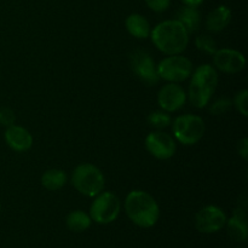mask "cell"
Instances as JSON below:
<instances>
[{"instance_id":"obj_18","label":"cell","mask_w":248,"mask_h":248,"mask_svg":"<svg viewBox=\"0 0 248 248\" xmlns=\"http://www.w3.org/2000/svg\"><path fill=\"white\" fill-rule=\"evenodd\" d=\"M65 183H67V174L62 170H48L41 177V186L50 191L60 190L65 186Z\"/></svg>"},{"instance_id":"obj_15","label":"cell","mask_w":248,"mask_h":248,"mask_svg":"<svg viewBox=\"0 0 248 248\" xmlns=\"http://www.w3.org/2000/svg\"><path fill=\"white\" fill-rule=\"evenodd\" d=\"M230 21H232V10L225 5H220L210 12L206 19V27L211 33H219L227 28Z\"/></svg>"},{"instance_id":"obj_5","label":"cell","mask_w":248,"mask_h":248,"mask_svg":"<svg viewBox=\"0 0 248 248\" xmlns=\"http://www.w3.org/2000/svg\"><path fill=\"white\" fill-rule=\"evenodd\" d=\"M172 132L174 138L183 145H194L203 137L205 123L199 115L186 114L174 119Z\"/></svg>"},{"instance_id":"obj_8","label":"cell","mask_w":248,"mask_h":248,"mask_svg":"<svg viewBox=\"0 0 248 248\" xmlns=\"http://www.w3.org/2000/svg\"><path fill=\"white\" fill-rule=\"evenodd\" d=\"M130 64L133 73L148 86H154L160 78L156 72V64L152 56L144 50H135L130 55Z\"/></svg>"},{"instance_id":"obj_13","label":"cell","mask_w":248,"mask_h":248,"mask_svg":"<svg viewBox=\"0 0 248 248\" xmlns=\"http://www.w3.org/2000/svg\"><path fill=\"white\" fill-rule=\"evenodd\" d=\"M5 140L12 150L18 153L27 152L33 144V137L29 131L17 125H11L7 127V130L5 131Z\"/></svg>"},{"instance_id":"obj_20","label":"cell","mask_w":248,"mask_h":248,"mask_svg":"<svg viewBox=\"0 0 248 248\" xmlns=\"http://www.w3.org/2000/svg\"><path fill=\"white\" fill-rule=\"evenodd\" d=\"M148 123L156 130H162L171 124V116L167 111L164 110L153 111L148 116Z\"/></svg>"},{"instance_id":"obj_10","label":"cell","mask_w":248,"mask_h":248,"mask_svg":"<svg viewBox=\"0 0 248 248\" xmlns=\"http://www.w3.org/2000/svg\"><path fill=\"white\" fill-rule=\"evenodd\" d=\"M145 148L154 157L159 160H167L176 153L177 145L173 138L162 131H153L145 138Z\"/></svg>"},{"instance_id":"obj_11","label":"cell","mask_w":248,"mask_h":248,"mask_svg":"<svg viewBox=\"0 0 248 248\" xmlns=\"http://www.w3.org/2000/svg\"><path fill=\"white\" fill-rule=\"evenodd\" d=\"M186 93L177 82H167L157 93V103L160 108L167 113L179 110L186 104Z\"/></svg>"},{"instance_id":"obj_2","label":"cell","mask_w":248,"mask_h":248,"mask_svg":"<svg viewBox=\"0 0 248 248\" xmlns=\"http://www.w3.org/2000/svg\"><path fill=\"white\" fill-rule=\"evenodd\" d=\"M125 211L128 218L140 228H152L160 217V208L155 199L143 190H133L126 196Z\"/></svg>"},{"instance_id":"obj_25","label":"cell","mask_w":248,"mask_h":248,"mask_svg":"<svg viewBox=\"0 0 248 248\" xmlns=\"http://www.w3.org/2000/svg\"><path fill=\"white\" fill-rule=\"evenodd\" d=\"M15 120H16V118H15V114L11 109L6 108V107L0 109V125L9 127V126L14 125Z\"/></svg>"},{"instance_id":"obj_24","label":"cell","mask_w":248,"mask_h":248,"mask_svg":"<svg viewBox=\"0 0 248 248\" xmlns=\"http://www.w3.org/2000/svg\"><path fill=\"white\" fill-rule=\"evenodd\" d=\"M149 9L155 12H164L170 7L171 0H144Z\"/></svg>"},{"instance_id":"obj_6","label":"cell","mask_w":248,"mask_h":248,"mask_svg":"<svg viewBox=\"0 0 248 248\" xmlns=\"http://www.w3.org/2000/svg\"><path fill=\"white\" fill-rule=\"evenodd\" d=\"M121 203L118 196L110 191H102L92 202L90 217L98 224H109L118 218Z\"/></svg>"},{"instance_id":"obj_12","label":"cell","mask_w":248,"mask_h":248,"mask_svg":"<svg viewBox=\"0 0 248 248\" xmlns=\"http://www.w3.org/2000/svg\"><path fill=\"white\" fill-rule=\"evenodd\" d=\"M213 64L220 72L236 74L246 65V58L240 51L232 48H220L213 53Z\"/></svg>"},{"instance_id":"obj_16","label":"cell","mask_w":248,"mask_h":248,"mask_svg":"<svg viewBox=\"0 0 248 248\" xmlns=\"http://www.w3.org/2000/svg\"><path fill=\"white\" fill-rule=\"evenodd\" d=\"M125 26L128 33L137 39H145L150 35V24L142 15H130L126 18Z\"/></svg>"},{"instance_id":"obj_21","label":"cell","mask_w":248,"mask_h":248,"mask_svg":"<svg viewBox=\"0 0 248 248\" xmlns=\"http://www.w3.org/2000/svg\"><path fill=\"white\" fill-rule=\"evenodd\" d=\"M195 45L202 52L208 53V55H213L217 48V44H216L215 39L212 36L207 35V34H202V35L196 36L195 39Z\"/></svg>"},{"instance_id":"obj_23","label":"cell","mask_w":248,"mask_h":248,"mask_svg":"<svg viewBox=\"0 0 248 248\" xmlns=\"http://www.w3.org/2000/svg\"><path fill=\"white\" fill-rule=\"evenodd\" d=\"M234 104L236 106L237 110L242 114L244 116L248 115V91L247 90H242V91L237 92L236 97H235Z\"/></svg>"},{"instance_id":"obj_26","label":"cell","mask_w":248,"mask_h":248,"mask_svg":"<svg viewBox=\"0 0 248 248\" xmlns=\"http://www.w3.org/2000/svg\"><path fill=\"white\" fill-rule=\"evenodd\" d=\"M237 152H239L240 156L244 160L248 159V140L247 138H244L239 142L237 144Z\"/></svg>"},{"instance_id":"obj_9","label":"cell","mask_w":248,"mask_h":248,"mask_svg":"<svg viewBox=\"0 0 248 248\" xmlns=\"http://www.w3.org/2000/svg\"><path fill=\"white\" fill-rule=\"evenodd\" d=\"M225 224H227V216L224 211L213 205L201 208L195 217L196 229L203 234L217 232Z\"/></svg>"},{"instance_id":"obj_27","label":"cell","mask_w":248,"mask_h":248,"mask_svg":"<svg viewBox=\"0 0 248 248\" xmlns=\"http://www.w3.org/2000/svg\"><path fill=\"white\" fill-rule=\"evenodd\" d=\"M182 1H183V4L186 5V6L198 7V6H200L201 4H202L203 0H182Z\"/></svg>"},{"instance_id":"obj_19","label":"cell","mask_w":248,"mask_h":248,"mask_svg":"<svg viewBox=\"0 0 248 248\" xmlns=\"http://www.w3.org/2000/svg\"><path fill=\"white\" fill-rule=\"evenodd\" d=\"M91 222L92 219L91 217H90V215H87L84 211L80 210L70 212L69 215H68L67 220H65L68 229L73 232H85V230H87L90 228Z\"/></svg>"},{"instance_id":"obj_1","label":"cell","mask_w":248,"mask_h":248,"mask_svg":"<svg viewBox=\"0 0 248 248\" xmlns=\"http://www.w3.org/2000/svg\"><path fill=\"white\" fill-rule=\"evenodd\" d=\"M150 38L157 50L166 55H179L186 48L189 33L177 19L164 21L150 31Z\"/></svg>"},{"instance_id":"obj_7","label":"cell","mask_w":248,"mask_h":248,"mask_svg":"<svg viewBox=\"0 0 248 248\" xmlns=\"http://www.w3.org/2000/svg\"><path fill=\"white\" fill-rule=\"evenodd\" d=\"M156 72L160 79L178 84L190 77L193 72V63L184 56L171 55L164 58L156 65Z\"/></svg>"},{"instance_id":"obj_14","label":"cell","mask_w":248,"mask_h":248,"mask_svg":"<svg viewBox=\"0 0 248 248\" xmlns=\"http://www.w3.org/2000/svg\"><path fill=\"white\" fill-rule=\"evenodd\" d=\"M228 234L234 241L244 242L246 241L248 230L246 222V213L242 208H236L234 211V215L230 218L227 224Z\"/></svg>"},{"instance_id":"obj_3","label":"cell","mask_w":248,"mask_h":248,"mask_svg":"<svg viewBox=\"0 0 248 248\" xmlns=\"http://www.w3.org/2000/svg\"><path fill=\"white\" fill-rule=\"evenodd\" d=\"M218 85V73L215 67L202 64L191 74L189 99L196 108H205L210 103Z\"/></svg>"},{"instance_id":"obj_4","label":"cell","mask_w":248,"mask_h":248,"mask_svg":"<svg viewBox=\"0 0 248 248\" xmlns=\"http://www.w3.org/2000/svg\"><path fill=\"white\" fill-rule=\"evenodd\" d=\"M72 184L80 194L93 198L103 191L106 181L98 167L92 164H81L73 171Z\"/></svg>"},{"instance_id":"obj_17","label":"cell","mask_w":248,"mask_h":248,"mask_svg":"<svg viewBox=\"0 0 248 248\" xmlns=\"http://www.w3.org/2000/svg\"><path fill=\"white\" fill-rule=\"evenodd\" d=\"M177 21L181 22L188 33H195L199 29L201 23V15L196 7L191 6H183L177 11L176 14Z\"/></svg>"},{"instance_id":"obj_22","label":"cell","mask_w":248,"mask_h":248,"mask_svg":"<svg viewBox=\"0 0 248 248\" xmlns=\"http://www.w3.org/2000/svg\"><path fill=\"white\" fill-rule=\"evenodd\" d=\"M230 107H232V101L229 98H219L211 104L210 113L212 115H222L229 110Z\"/></svg>"}]
</instances>
